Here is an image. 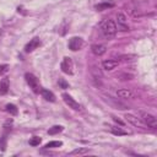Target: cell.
I'll return each mask as SVG.
<instances>
[{
	"mask_svg": "<svg viewBox=\"0 0 157 157\" xmlns=\"http://www.w3.org/2000/svg\"><path fill=\"white\" fill-rule=\"evenodd\" d=\"M9 71V65L7 64H1L0 65V75H4Z\"/></svg>",
	"mask_w": 157,
	"mask_h": 157,
	"instance_id": "obj_25",
	"label": "cell"
},
{
	"mask_svg": "<svg viewBox=\"0 0 157 157\" xmlns=\"http://www.w3.org/2000/svg\"><path fill=\"white\" fill-rule=\"evenodd\" d=\"M118 65H119V61H118V60H114V59H108V60H104V61L102 63L103 69L107 70V71H112V70H114Z\"/></svg>",
	"mask_w": 157,
	"mask_h": 157,
	"instance_id": "obj_12",
	"label": "cell"
},
{
	"mask_svg": "<svg viewBox=\"0 0 157 157\" xmlns=\"http://www.w3.org/2000/svg\"><path fill=\"white\" fill-rule=\"evenodd\" d=\"M60 146H63V142L61 141H50V142H48V144L44 145V148L49 150V148H55V147H60Z\"/></svg>",
	"mask_w": 157,
	"mask_h": 157,
	"instance_id": "obj_22",
	"label": "cell"
},
{
	"mask_svg": "<svg viewBox=\"0 0 157 157\" xmlns=\"http://www.w3.org/2000/svg\"><path fill=\"white\" fill-rule=\"evenodd\" d=\"M5 109H6V112H7V113H10L11 115H17V113H18V109H17V107H16L15 104H11V103L6 104Z\"/></svg>",
	"mask_w": 157,
	"mask_h": 157,
	"instance_id": "obj_18",
	"label": "cell"
},
{
	"mask_svg": "<svg viewBox=\"0 0 157 157\" xmlns=\"http://www.w3.org/2000/svg\"><path fill=\"white\" fill-rule=\"evenodd\" d=\"M125 119H126V121H129L130 124H132L134 126H137V128H144V121L140 119V118H137L136 115H134V114H130V113H128V114H125V117H124Z\"/></svg>",
	"mask_w": 157,
	"mask_h": 157,
	"instance_id": "obj_9",
	"label": "cell"
},
{
	"mask_svg": "<svg viewBox=\"0 0 157 157\" xmlns=\"http://www.w3.org/2000/svg\"><path fill=\"white\" fill-rule=\"evenodd\" d=\"M117 96L120 97V98H124V99H134L136 97V94L129 90V88H120L117 91Z\"/></svg>",
	"mask_w": 157,
	"mask_h": 157,
	"instance_id": "obj_10",
	"label": "cell"
},
{
	"mask_svg": "<svg viewBox=\"0 0 157 157\" xmlns=\"http://www.w3.org/2000/svg\"><path fill=\"white\" fill-rule=\"evenodd\" d=\"M61 97H63L64 102L66 103V105H69V108H71V109H74V110H80V109H81L80 103H78L77 101H75L70 94H67V93H63Z\"/></svg>",
	"mask_w": 157,
	"mask_h": 157,
	"instance_id": "obj_6",
	"label": "cell"
},
{
	"mask_svg": "<svg viewBox=\"0 0 157 157\" xmlns=\"http://www.w3.org/2000/svg\"><path fill=\"white\" fill-rule=\"evenodd\" d=\"M40 94H42V97L45 101H48V102H55V96H54V93L52 91L45 90V88H42L40 90Z\"/></svg>",
	"mask_w": 157,
	"mask_h": 157,
	"instance_id": "obj_15",
	"label": "cell"
},
{
	"mask_svg": "<svg viewBox=\"0 0 157 157\" xmlns=\"http://www.w3.org/2000/svg\"><path fill=\"white\" fill-rule=\"evenodd\" d=\"M114 6V2L113 1H104V2H101L98 5H96V9L98 11H103V10H108V9H112Z\"/></svg>",
	"mask_w": 157,
	"mask_h": 157,
	"instance_id": "obj_17",
	"label": "cell"
},
{
	"mask_svg": "<svg viewBox=\"0 0 157 157\" xmlns=\"http://www.w3.org/2000/svg\"><path fill=\"white\" fill-rule=\"evenodd\" d=\"M141 117H142V121H144L145 125H147L151 129H156L157 128V119H156L155 115L148 114V113H142Z\"/></svg>",
	"mask_w": 157,
	"mask_h": 157,
	"instance_id": "obj_5",
	"label": "cell"
},
{
	"mask_svg": "<svg viewBox=\"0 0 157 157\" xmlns=\"http://www.w3.org/2000/svg\"><path fill=\"white\" fill-rule=\"evenodd\" d=\"M91 50H92V53H93L94 55L102 56V55L107 52V47H105L104 44H93V45L91 47Z\"/></svg>",
	"mask_w": 157,
	"mask_h": 157,
	"instance_id": "obj_13",
	"label": "cell"
},
{
	"mask_svg": "<svg viewBox=\"0 0 157 157\" xmlns=\"http://www.w3.org/2000/svg\"><path fill=\"white\" fill-rule=\"evenodd\" d=\"M120 81H129V80H132L134 78V75L132 74H129V72H121L117 76Z\"/></svg>",
	"mask_w": 157,
	"mask_h": 157,
	"instance_id": "obj_20",
	"label": "cell"
},
{
	"mask_svg": "<svg viewBox=\"0 0 157 157\" xmlns=\"http://www.w3.org/2000/svg\"><path fill=\"white\" fill-rule=\"evenodd\" d=\"M67 45H69V49L72 50V52L80 50L83 47V39L80 38V37H72V38H70Z\"/></svg>",
	"mask_w": 157,
	"mask_h": 157,
	"instance_id": "obj_7",
	"label": "cell"
},
{
	"mask_svg": "<svg viewBox=\"0 0 157 157\" xmlns=\"http://www.w3.org/2000/svg\"><path fill=\"white\" fill-rule=\"evenodd\" d=\"M6 136H1L0 137V150L1 151H5L6 150Z\"/></svg>",
	"mask_w": 157,
	"mask_h": 157,
	"instance_id": "obj_24",
	"label": "cell"
},
{
	"mask_svg": "<svg viewBox=\"0 0 157 157\" xmlns=\"http://www.w3.org/2000/svg\"><path fill=\"white\" fill-rule=\"evenodd\" d=\"M99 28H101V32L103 33V36L108 39L115 37L118 29H117V25L113 20L110 18H104L101 23H99Z\"/></svg>",
	"mask_w": 157,
	"mask_h": 157,
	"instance_id": "obj_1",
	"label": "cell"
},
{
	"mask_svg": "<svg viewBox=\"0 0 157 157\" xmlns=\"http://www.w3.org/2000/svg\"><path fill=\"white\" fill-rule=\"evenodd\" d=\"M110 131H112L113 135H117V136H124V135L128 134L125 130H123V129H120V128H117V126H112V128H110Z\"/></svg>",
	"mask_w": 157,
	"mask_h": 157,
	"instance_id": "obj_19",
	"label": "cell"
},
{
	"mask_svg": "<svg viewBox=\"0 0 157 157\" xmlns=\"http://www.w3.org/2000/svg\"><path fill=\"white\" fill-rule=\"evenodd\" d=\"M9 88H10V81L7 77H4L1 78L0 81V94H6L9 92Z\"/></svg>",
	"mask_w": 157,
	"mask_h": 157,
	"instance_id": "obj_14",
	"label": "cell"
},
{
	"mask_svg": "<svg viewBox=\"0 0 157 157\" xmlns=\"http://www.w3.org/2000/svg\"><path fill=\"white\" fill-rule=\"evenodd\" d=\"M113 120H114L115 123H118V124H120V125H124V121H123V120H120V119H118L117 117H113Z\"/></svg>",
	"mask_w": 157,
	"mask_h": 157,
	"instance_id": "obj_27",
	"label": "cell"
},
{
	"mask_svg": "<svg viewBox=\"0 0 157 157\" xmlns=\"http://www.w3.org/2000/svg\"><path fill=\"white\" fill-rule=\"evenodd\" d=\"M39 45H40V39H39L38 37H34V38H32V39L26 44L25 52H26V53H31V52H33L34 49H37Z\"/></svg>",
	"mask_w": 157,
	"mask_h": 157,
	"instance_id": "obj_11",
	"label": "cell"
},
{
	"mask_svg": "<svg viewBox=\"0 0 157 157\" xmlns=\"http://www.w3.org/2000/svg\"><path fill=\"white\" fill-rule=\"evenodd\" d=\"M117 29L121 32L129 31V25H128V18L123 12H118L117 15Z\"/></svg>",
	"mask_w": 157,
	"mask_h": 157,
	"instance_id": "obj_3",
	"label": "cell"
},
{
	"mask_svg": "<svg viewBox=\"0 0 157 157\" xmlns=\"http://www.w3.org/2000/svg\"><path fill=\"white\" fill-rule=\"evenodd\" d=\"M39 144H40V137H38V136H33L29 140V145L31 146H38Z\"/></svg>",
	"mask_w": 157,
	"mask_h": 157,
	"instance_id": "obj_23",
	"label": "cell"
},
{
	"mask_svg": "<svg viewBox=\"0 0 157 157\" xmlns=\"http://www.w3.org/2000/svg\"><path fill=\"white\" fill-rule=\"evenodd\" d=\"M63 130H64V128H63L61 125H54L53 128H50V129L48 130V134H49V135H56V134L61 132Z\"/></svg>",
	"mask_w": 157,
	"mask_h": 157,
	"instance_id": "obj_21",
	"label": "cell"
},
{
	"mask_svg": "<svg viewBox=\"0 0 157 157\" xmlns=\"http://www.w3.org/2000/svg\"><path fill=\"white\" fill-rule=\"evenodd\" d=\"M25 78H26V82L28 83V86L32 88V91L33 92H36V93H39L40 92V86H39V82H38V78L33 75V74H31V72H26L25 74Z\"/></svg>",
	"mask_w": 157,
	"mask_h": 157,
	"instance_id": "obj_2",
	"label": "cell"
},
{
	"mask_svg": "<svg viewBox=\"0 0 157 157\" xmlns=\"http://www.w3.org/2000/svg\"><path fill=\"white\" fill-rule=\"evenodd\" d=\"M88 152H90V150H88L87 147H77V148L72 150V151L69 153V156H82V155H86V153H88Z\"/></svg>",
	"mask_w": 157,
	"mask_h": 157,
	"instance_id": "obj_16",
	"label": "cell"
},
{
	"mask_svg": "<svg viewBox=\"0 0 157 157\" xmlns=\"http://www.w3.org/2000/svg\"><path fill=\"white\" fill-rule=\"evenodd\" d=\"M105 101H107L112 107H114V108H117V109H120V110L129 108L125 103L120 102L119 99H117V98H114V97H112V96H107V97H105Z\"/></svg>",
	"mask_w": 157,
	"mask_h": 157,
	"instance_id": "obj_8",
	"label": "cell"
},
{
	"mask_svg": "<svg viewBox=\"0 0 157 157\" xmlns=\"http://www.w3.org/2000/svg\"><path fill=\"white\" fill-rule=\"evenodd\" d=\"M59 85L61 86V88H67V87H69V83H67V82H65L63 78H60V80H59Z\"/></svg>",
	"mask_w": 157,
	"mask_h": 157,
	"instance_id": "obj_26",
	"label": "cell"
},
{
	"mask_svg": "<svg viewBox=\"0 0 157 157\" xmlns=\"http://www.w3.org/2000/svg\"><path fill=\"white\" fill-rule=\"evenodd\" d=\"M60 69L64 74H67V75H72L74 72V63H72V59L69 58V56H65L60 64Z\"/></svg>",
	"mask_w": 157,
	"mask_h": 157,
	"instance_id": "obj_4",
	"label": "cell"
}]
</instances>
